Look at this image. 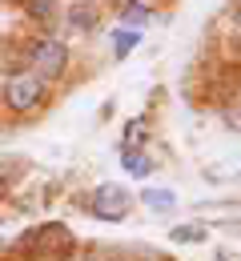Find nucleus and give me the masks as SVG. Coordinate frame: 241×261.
I'll list each match as a JSON object with an SVG mask.
<instances>
[{
  "mask_svg": "<svg viewBox=\"0 0 241 261\" xmlns=\"http://www.w3.org/2000/svg\"><path fill=\"white\" fill-rule=\"evenodd\" d=\"M44 97V85H40V76H12L8 81V89H4V100H8V109H16V113H29L36 109Z\"/></svg>",
  "mask_w": 241,
  "mask_h": 261,
  "instance_id": "1",
  "label": "nucleus"
},
{
  "mask_svg": "<svg viewBox=\"0 0 241 261\" xmlns=\"http://www.w3.org/2000/svg\"><path fill=\"white\" fill-rule=\"evenodd\" d=\"M65 65H69V53H65V44H61V40L44 36V40L33 48V68L40 72V76H61Z\"/></svg>",
  "mask_w": 241,
  "mask_h": 261,
  "instance_id": "2",
  "label": "nucleus"
},
{
  "mask_svg": "<svg viewBox=\"0 0 241 261\" xmlns=\"http://www.w3.org/2000/svg\"><path fill=\"white\" fill-rule=\"evenodd\" d=\"M93 213L104 217V221H121L129 213V189L125 185H101L97 197H93Z\"/></svg>",
  "mask_w": 241,
  "mask_h": 261,
  "instance_id": "3",
  "label": "nucleus"
},
{
  "mask_svg": "<svg viewBox=\"0 0 241 261\" xmlns=\"http://www.w3.org/2000/svg\"><path fill=\"white\" fill-rule=\"evenodd\" d=\"M145 205L157 209V213H169L173 205H177V197H173L169 189H145Z\"/></svg>",
  "mask_w": 241,
  "mask_h": 261,
  "instance_id": "4",
  "label": "nucleus"
},
{
  "mask_svg": "<svg viewBox=\"0 0 241 261\" xmlns=\"http://www.w3.org/2000/svg\"><path fill=\"white\" fill-rule=\"evenodd\" d=\"M72 24L85 29V33H93V29H97V8H93V4H76V8H72Z\"/></svg>",
  "mask_w": 241,
  "mask_h": 261,
  "instance_id": "5",
  "label": "nucleus"
},
{
  "mask_svg": "<svg viewBox=\"0 0 241 261\" xmlns=\"http://www.w3.org/2000/svg\"><path fill=\"white\" fill-rule=\"evenodd\" d=\"M125 169H129L133 177H145L153 165H149V157H141V153H133V149H125Z\"/></svg>",
  "mask_w": 241,
  "mask_h": 261,
  "instance_id": "6",
  "label": "nucleus"
},
{
  "mask_svg": "<svg viewBox=\"0 0 241 261\" xmlns=\"http://www.w3.org/2000/svg\"><path fill=\"white\" fill-rule=\"evenodd\" d=\"M173 241H205V229H197V225H181V229H173Z\"/></svg>",
  "mask_w": 241,
  "mask_h": 261,
  "instance_id": "7",
  "label": "nucleus"
},
{
  "mask_svg": "<svg viewBox=\"0 0 241 261\" xmlns=\"http://www.w3.org/2000/svg\"><path fill=\"white\" fill-rule=\"evenodd\" d=\"M137 44V33L133 29H125V33H117V57H129V48Z\"/></svg>",
  "mask_w": 241,
  "mask_h": 261,
  "instance_id": "8",
  "label": "nucleus"
},
{
  "mask_svg": "<svg viewBox=\"0 0 241 261\" xmlns=\"http://www.w3.org/2000/svg\"><path fill=\"white\" fill-rule=\"evenodd\" d=\"M29 12H33L36 20H44V16L52 20V0H33V4H29Z\"/></svg>",
  "mask_w": 241,
  "mask_h": 261,
  "instance_id": "9",
  "label": "nucleus"
},
{
  "mask_svg": "<svg viewBox=\"0 0 241 261\" xmlns=\"http://www.w3.org/2000/svg\"><path fill=\"white\" fill-rule=\"evenodd\" d=\"M125 16H129L133 24H141V20H149V8H141V4H133V8H125Z\"/></svg>",
  "mask_w": 241,
  "mask_h": 261,
  "instance_id": "10",
  "label": "nucleus"
}]
</instances>
